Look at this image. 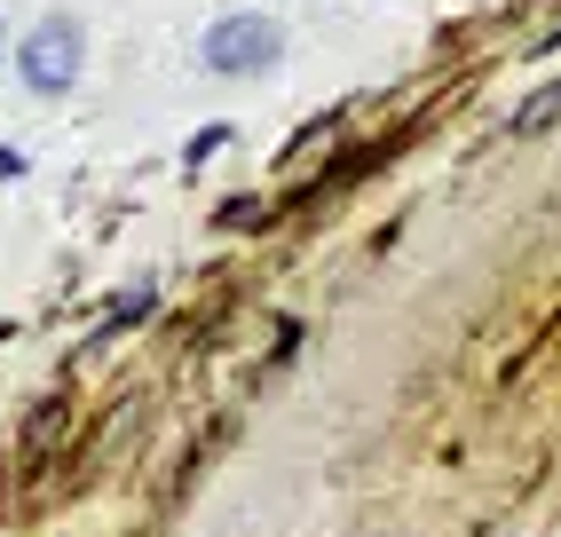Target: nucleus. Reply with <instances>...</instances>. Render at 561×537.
<instances>
[{"mask_svg": "<svg viewBox=\"0 0 561 537\" xmlns=\"http://www.w3.org/2000/svg\"><path fill=\"white\" fill-rule=\"evenodd\" d=\"M198 56H206V71H270L285 56V24L277 16H214Z\"/></svg>", "mask_w": 561, "mask_h": 537, "instance_id": "nucleus-1", "label": "nucleus"}, {"mask_svg": "<svg viewBox=\"0 0 561 537\" xmlns=\"http://www.w3.org/2000/svg\"><path fill=\"white\" fill-rule=\"evenodd\" d=\"M553 119H561V80H553L546 95H530V103L514 111V135H538V127H553Z\"/></svg>", "mask_w": 561, "mask_h": 537, "instance_id": "nucleus-3", "label": "nucleus"}, {"mask_svg": "<svg viewBox=\"0 0 561 537\" xmlns=\"http://www.w3.org/2000/svg\"><path fill=\"white\" fill-rule=\"evenodd\" d=\"M0 174H24V159H16V150H9V142H0Z\"/></svg>", "mask_w": 561, "mask_h": 537, "instance_id": "nucleus-4", "label": "nucleus"}, {"mask_svg": "<svg viewBox=\"0 0 561 537\" xmlns=\"http://www.w3.org/2000/svg\"><path fill=\"white\" fill-rule=\"evenodd\" d=\"M24 88L32 95H64L71 80H80V64H88V32L71 24V16H48V24H32V41H24Z\"/></svg>", "mask_w": 561, "mask_h": 537, "instance_id": "nucleus-2", "label": "nucleus"}]
</instances>
